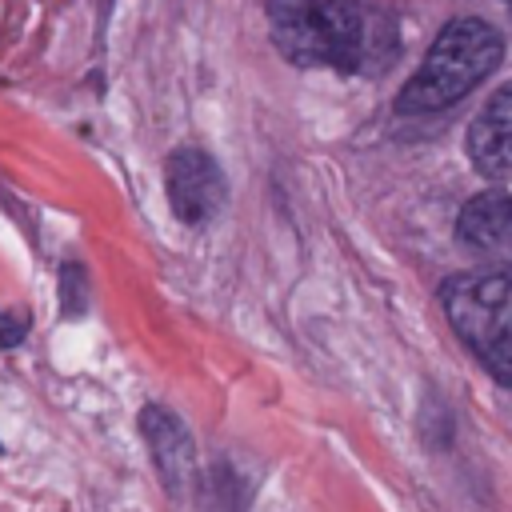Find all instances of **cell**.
<instances>
[{
    "label": "cell",
    "mask_w": 512,
    "mask_h": 512,
    "mask_svg": "<svg viewBox=\"0 0 512 512\" xmlns=\"http://www.w3.org/2000/svg\"><path fill=\"white\" fill-rule=\"evenodd\" d=\"M500 52H504L500 32L488 20L460 16V20L444 24V32L432 40L420 68L404 84L396 108L404 116H420V112H440V108L456 104L480 80H488V72L500 64Z\"/></svg>",
    "instance_id": "1"
},
{
    "label": "cell",
    "mask_w": 512,
    "mask_h": 512,
    "mask_svg": "<svg viewBox=\"0 0 512 512\" xmlns=\"http://www.w3.org/2000/svg\"><path fill=\"white\" fill-rule=\"evenodd\" d=\"M276 48L300 68H356L368 52V20L356 0H268Z\"/></svg>",
    "instance_id": "2"
},
{
    "label": "cell",
    "mask_w": 512,
    "mask_h": 512,
    "mask_svg": "<svg viewBox=\"0 0 512 512\" xmlns=\"http://www.w3.org/2000/svg\"><path fill=\"white\" fill-rule=\"evenodd\" d=\"M444 312L472 356L512 384V268L452 276L444 284Z\"/></svg>",
    "instance_id": "3"
},
{
    "label": "cell",
    "mask_w": 512,
    "mask_h": 512,
    "mask_svg": "<svg viewBox=\"0 0 512 512\" xmlns=\"http://www.w3.org/2000/svg\"><path fill=\"white\" fill-rule=\"evenodd\" d=\"M140 432H144V444L152 452V464H156V476H160L164 492L172 500L196 496L204 476H200V464H196V440H192L188 424L172 408L148 404L140 412Z\"/></svg>",
    "instance_id": "4"
},
{
    "label": "cell",
    "mask_w": 512,
    "mask_h": 512,
    "mask_svg": "<svg viewBox=\"0 0 512 512\" xmlns=\"http://www.w3.org/2000/svg\"><path fill=\"white\" fill-rule=\"evenodd\" d=\"M168 204L184 224H204L224 204V172L204 148H180L168 160Z\"/></svg>",
    "instance_id": "5"
},
{
    "label": "cell",
    "mask_w": 512,
    "mask_h": 512,
    "mask_svg": "<svg viewBox=\"0 0 512 512\" xmlns=\"http://www.w3.org/2000/svg\"><path fill=\"white\" fill-rule=\"evenodd\" d=\"M468 156L480 176L508 180L512 176V84L496 92L468 128Z\"/></svg>",
    "instance_id": "6"
},
{
    "label": "cell",
    "mask_w": 512,
    "mask_h": 512,
    "mask_svg": "<svg viewBox=\"0 0 512 512\" xmlns=\"http://www.w3.org/2000/svg\"><path fill=\"white\" fill-rule=\"evenodd\" d=\"M460 240L480 252H512V192H480L460 212Z\"/></svg>",
    "instance_id": "7"
},
{
    "label": "cell",
    "mask_w": 512,
    "mask_h": 512,
    "mask_svg": "<svg viewBox=\"0 0 512 512\" xmlns=\"http://www.w3.org/2000/svg\"><path fill=\"white\" fill-rule=\"evenodd\" d=\"M192 500H196V512H244L248 488L240 484V476L228 464H212Z\"/></svg>",
    "instance_id": "8"
},
{
    "label": "cell",
    "mask_w": 512,
    "mask_h": 512,
    "mask_svg": "<svg viewBox=\"0 0 512 512\" xmlns=\"http://www.w3.org/2000/svg\"><path fill=\"white\" fill-rule=\"evenodd\" d=\"M24 332H28V324H24V320H16V316H4V312H0V348H16V344L24 340Z\"/></svg>",
    "instance_id": "9"
}]
</instances>
